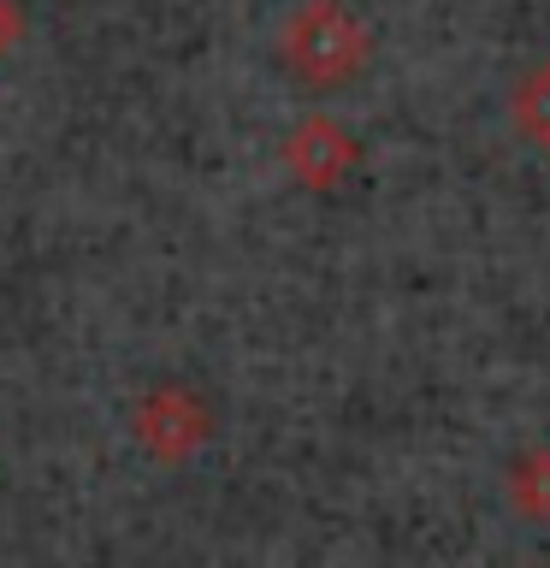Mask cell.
<instances>
[{"label": "cell", "mask_w": 550, "mask_h": 568, "mask_svg": "<svg viewBox=\"0 0 550 568\" xmlns=\"http://www.w3.org/2000/svg\"><path fill=\"white\" fill-rule=\"evenodd\" d=\"M509 124L521 131L532 149H550V60L527 65L509 83Z\"/></svg>", "instance_id": "cell-5"}, {"label": "cell", "mask_w": 550, "mask_h": 568, "mask_svg": "<svg viewBox=\"0 0 550 568\" xmlns=\"http://www.w3.org/2000/svg\"><path fill=\"white\" fill-rule=\"evenodd\" d=\"M213 426H220V420H213V403L190 379H154L131 403V438L154 462H166V468L202 456L213 444Z\"/></svg>", "instance_id": "cell-2"}, {"label": "cell", "mask_w": 550, "mask_h": 568, "mask_svg": "<svg viewBox=\"0 0 550 568\" xmlns=\"http://www.w3.org/2000/svg\"><path fill=\"white\" fill-rule=\"evenodd\" d=\"M503 497H509L515 515H527V521H550V444H532V450L509 456Z\"/></svg>", "instance_id": "cell-4"}, {"label": "cell", "mask_w": 550, "mask_h": 568, "mask_svg": "<svg viewBox=\"0 0 550 568\" xmlns=\"http://www.w3.org/2000/svg\"><path fill=\"white\" fill-rule=\"evenodd\" d=\"M278 160H284V172H291L302 190L326 195V190H337L355 166H361V136H355L344 119H332V113H302L291 131H284Z\"/></svg>", "instance_id": "cell-3"}, {"label": "cell", "mask_w": 550, "mask_h": 568, "mask_svg": "<svg viewBox=\"0 0 550 568\" xmlns=\"http://www.w3.org/2000/svg\"><path fill=\"white\" fill-rule=\"evenodd\" d=\"M30 36V12L24 0H0V53H12L18 42Z\"/></svg>", "instance_id": "cell-6"}, {"label": "cell", "mask_w": 550, "mask_h": 568, "mask_svg": "<svg viewBox=\"0 0 550 568\" xmlns=\"http://www.w3.org/2000/svg\"><path fill=\"white\" fill-rule=\"evenodd\" d=\"M273 42L278 65L308 89H349L373 65V24L349 0H296Z\"/></svg>", "instance_id": "cell-1"}]
</instances>
